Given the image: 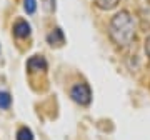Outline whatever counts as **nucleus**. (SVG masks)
Returning <instances> with one entry per match:
<instances>
[{
    "instance_id": "obj_1",
    "label": "nucleus",
    "mask_w": 150,
    "mask_h": 140,
    "mask_svg": "<svg viewBox=\"0 0 150 140\" xmlns=\"http://www.w3.org/2000/svg\"><path fill=\"white\" fill-rule=\"evenodd\" d=\"M108 35L112 38V42L123 49L129 47L132 40L135 38V20L127 10L118 12L117 15H113L108 25Z\"/></svg>"
},
{
    "instance_id": "obj_2",
    "label": "nucleus",
    "mask_w": 150,
    "mask_h": 140,
    "mask_svg": "<svg viewBox=\"0 0 150 140\" xmlns=\"http://www.w3.org/2000/svg\"><path fill=\"white\" fill-rule=\"evenodd\" d=\"M70 97L79 105H88L92 102V90L88 87V83H85V82L75 83L72 87V90H70Z\"/></svg>"
},
{
    "instance_id": "obj_3",
    "label": "nucleus",
    "mask_w": 150,
    "mask_h": 140,
    "mask_svg": "<svg viewBox=\"0 0 150 140\" xmlns=\"http://www.w3.org/2000/svg\"><path fill=\"white\" fill-rule=\"evenodd\" d=\"M48 67L45 57L42 55H33L27 60V70L28 72H45Z\"/></svg>"
},
{
    "instance_id": "obj_4",
    "label": "nucleus",
    "mask_w": 150,
    "mask_h": 140,
    "mask_svg": "<svg viewBox=\"0 0 150 140\" xmlns=\"http://www.w3.org/2000/svg\"><path fill=\"white\" fill-rule=\"evenodd\" d=\"M32 33V27L27 20H17L13 25V35L17 38H27Z\"/></svg>"
},
{
    "instance_id": "obj_5",
    "label": "nucleus",
    "mask_w": 150,
    "mask_h": 140,
    "mask_svg": "<svg viewBox=\"0 0 150 140\" xmlns=\"http://www.w3.org/2000/svg\"><path fill=\"white\" fill-rule=\"evenodd\" d=\"M47 42L48 45H52V47H62L65 43V35L64 32H62V28H54L52 32L47 35Z\"/></svg>"
},
{
    "instance_id": "obj_6",
    "label": "nucleus",
    "mask_w": 150,
    "mask_h": 140,
    "mask_svg": "<svg viewBox=\"0 0 150 140\" xmlns=\"http://www.w3.org/2000/svg\"><path fill=\"white\" fill-rule=\"evenodd\" d=\"M93 2H95V5L100 10H112V8H115L118 5L120 0H93Z\"/></svg>"
},
{
    "instance_id": "obj_7",
    "label": "nucleus",
    "mask_w": 150,
    "mask_h": 140,
    "mask_svg": "<svg viewBox=\"0 0 150 140\" xmlns=\"http://www.w3.org/2000/svg\"><path fill=\"white\" fill-rule=\"evenodd\" d=\"M17 140H33V132L28 127H20L15 135Z\"/></svg>"
},
{
    "instance_id": "obj_8",
    "label": "nucleus",
    "mask_w": 150,
    "mask_h": 140,
    "mask_svg": "<svg viewBox=\"0 0 150 140\" xmlns=\"http://www.w3.org/2000/svg\"><path fill=\"white\" fill-rule=\"evenodd\" d=\"M12 105V97L8 92H0V108L2 110H7V108H10Z\"/></svg>"
},
{
    "instance_id": "obj_9",
    "label": "nucleus",
    "mask_w": 150,
    "mask_h": 140,
    "mask_svg": "<svg viewBox=\"0 0 150 140\" xmlns=\"http://www.w3.org/2000/svg\"><path fill=\"white\" fill-rule=\"evenodd\" d=\"M23 10L27 12L28 15L35 13V10H37V0H23Z\"/></svg>"
},
{
    "instance_id": "obj_10",
    "label": "nucleus",
    "mask_w": 150,
    "mask_h": 140,
    "mask_svg": "<svg viewBox=\"0 0 150 140\" xmlns=\"http://www.w3.org/2000/svg\"><path fill=\"white\" fill-rule=\"evenodd\" d=\"M145 54H147V59L150 60V35L145 40Z\"/></svg>"
}]
</instances>
